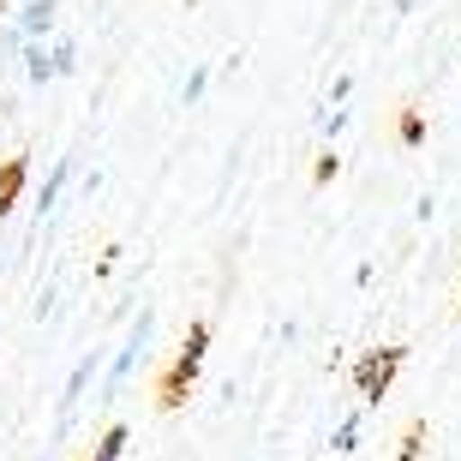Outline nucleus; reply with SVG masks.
I'll return each mask as SVG.
<instances>
[{"mask_svg":"<svg viewBox=\"0 0 461 461\" xmlns=\"http://www.w3.org/2000/svg\"><path fill=\"white\" fill-rule=\"evenodd\" d=\"M150 342H156V306H138V318L126 324V342L114 348V359H108V372H103V390H96V402H120V395H126V384H132V372L144 366Z\"/></svg>","mask_w":461,"mask_h":461,"instance_id":"1","label":"nucleus"},{"mask_svg":"<svg viewBox=\"0 0 461 461\" xmlns=\"http://www.w3.org/2000/svg\"><path fill=\"white\" fill-rule=\"evenodd\" d=\"M204 354H210V318H192L186 324V342H180V354H174L168 377H162V408H180L186 402V390L198 384V372H204Z\"/></svg>","mask_w":461,"mask_h":461,"instance_id":"2","label":"nucleus"},{"mask_svg":"<svg viewBox=\"0 0 461 461\" xmlns=\"http://www.w3.org/2000/svg\"><path fill=\"white\" fill-rule=\"evenodd\" d=\"M108 359H114L108 348H85V354L72 359L67 384H60V408H54V438H67V431H72V420H78V402H85V390L108 372Z\"/></svg>","mask_w":461,"mask_h":461,"instance_id":"3","label":"nucleus"},{"mask_svg":"<svg viewBox=\"0 0 461 461\" xmlns=\"http://www.w3.org/2000/svg\"><path fill=\"white\" fill-rule=\"evenodd\" d=\"M402 359H408V348H372V354L354 359V395H359V408H377V402L390 395Z\"/></svg>","mask_w":461,"mask_h":461,"instance_id":"4","label":"nucleus"},{"mask_svg":"<svg viewBox=\"0 0 461 461\" xmlns=\"http://www.w3.org/2000/svg\"><path fill=\"white\" fill-rule=\"evenodd\" d=\"M72 180H78V156H60V162L49 168V180H42V192H36V204H31V210H36V228H42L54 210H60V198H67Z\"/></svg>","mask_w":461,"mask_h":461,"instance_id":"5","label":"nucleus"},{"mask_svg":"<svg viewBox=\"0 0 461 461\" xmlns=\"http://www.w3.org/2000/svg\"><path fill=\"white\" fill-rule=\"evenodd\" d=\"M13 24L31 36V42H54V24H60V0H18Z\"/></svg>","mask_w":461,"mask_h":461,"instance_id":"6","label":"nucleus"},{"mask_svg":"<svg viewBox=\"0 0 461 461\" xmlns=\"http://www.w3.org/2000/svg\"><path fill=\"white\" fill-rule=\"evenodd\" d=\"M24 186H31V156L0 162V216H13V204L24 198Z\"/></svg>","mask_w":461,"mask_h":461,"instance_id":"7","label":"nucleus"},{"mask_svg":"<svg viewBox=\"0 0 461 461\" xmlns=\"http://www.w3.org/2000/svg\"><path fill=\"white\" fill-rule=\"evenodd\" d=\"M24 78H31V85H54V78H60L54 42H31V49H24Z\"/></svg>","mask_w":461,"mask_h":461,"instance_id":"8","label":"nucleus"},{"mask_svg":"<svg viewBox=\"0 0 461 461\" xmlns=\"http://www.w3.org/2000/svg\"><path fill=\"white\" fill-rule=\"evenodd\" d=\"M359 431H366V408L342 413V420H336V431H330V456H354V449H359Z\"/></svg>","mask_w":461,"mask_h":461,"instance_id":"9","label":"nucleus"},{"mask_svg":"<svg viewBox=\"0 0 461 461\" xmlns=\"http://www.w3.org/2000/svg\"><path fill=\"white\" fill-rule=\"evenodd\" d=\"M126 444H132V426H120V420H114V426L96 438V449H90L85 461H120V456H126Z\"/></svg>","mask_w":461,"mask_h":461,"instance_id":"10","label":"nucleus"},{"mask_svg":"<svg viewBox=\"0 0 461 461\" xmlns=\"http://www.w3.org/2000/svg\"><path fill=\"white\" fill-rule=\"evenodd\" d=\"M204 90H210V67H192V72H186V85H180V103L198 108V103H204Z\"/></svg>","mask_w":461,"mask_h":461,"instance_id":"11","label":"nucleus"},{"mask_svg":"<svg viewBox=\"0 0 461 461\" xmlns=\"http://www.w3.org/2000/svg\"><path fill=\"white\" fill-rule=\"evenodd\" d=\"M54 67H60V78L78 72V42H72V36H54Z\"/></svg>","mask_w":461,"mask_h":461,"instance_id":"12","label":"nucleus"},{"mask_svg":"<svg viewBox=\"0 0 461 461\" xmlns=\"http://www.w3.org/2000/svg\"><path fill=\"white\" fill-rule=\"evenodd\" d=\"M348 126V108H336V103H324V114H318V138H336Z\"/></svg>","mask_w":461,"mask_h":461,"instance_id":"13","label":"nucleus"},{"mask_svg":"<svg viewBox=\"0 0 461 461\" xmlns=\"http://www.w3.org/2000/svg\"><path fill=\"white\" fill-rule=\"evenodd\" d=\"M24 49H31V36L18 31V24H0V54H18L24 60Z\"/></svg>","mask_w":461,"mask_h":461,"instance_id":"14","label":"nucleus"},{"mask_svg":"<svg viewBox=\"0 0 461 461\" xmlns=\"http://www.w3.org/2000/svg\"><path fill=\"white\" fill-rule=\"evenodd\" d=\"M336 174H342V156H336V150H324V156H318V168H312V180H318V186H330Z\"/></svg>","mask_w":461,"mask_h":461,"instance_id":"15","label":"nucleus"},{"mask_svg":"<svg viewBox=\"0 0 461 461\" xmlns=\"http://www.w3.org/2000/svg\"><path fill=\"white\" fill-rule=\"evenodd\" d=\"M395 138H402V144H420V138H426V120L408 108V114H402V126H395Z\"/></svg>","mask_w":461,"mask_h":461,"instance_id":"16","label":"nucleus"},{"mask_svg":"<svg viewBox=\"0 0 461 461\" xmlns=\"http://www.w3.org/2000/svg\"><path fill=\"white\" fill-rule=\"evenodd\" d=\"M420 449H426V426H413L408 438H402V449H395V461H420Z\"/></svg>","mask_w":461,"mask_h":461,"instance_id":"17","label":"nucleus"},{"mask_svg":"<svg viewBox=\"0 0 461 461\" xmlns=\"http://www.w3.org/2000/svg\"><path fill=\"white\" fill-rule=\"evenodd\" d=\"M348 96H354V72H342V78H336V85H330V103H336V108H342Z\"/></svg>","mask_w":461,"mask_h":461,"instance_id":"18","label":"nucleus"},{"mask_svg":"<svg viewBox=\"0 0 461 461\" xmlns=\"http://www.w3.org/2000/svg\"><path fill=\"white\" fill-rule=\"evenodd\" d=\"M78 192H85V198H96V192H103V174H96V168L78 174Z\"/></svg>","mask_w":461,"mask_h":461,"instance_id":"19","label":"nucleus"},{"mask_svg":"<svg viewBox=\"0 0 461 461\" xmlns=\"http://www.w3.org/2000/svg\"><path fill=\"white\" fill-rule=\"evenodd\" d=\"M54 300H60V294H54V282H49V288L36 294V318H49V312H54Z\"/></svg>","mask_w":461,"mask_h":461,"instance_id":"20","label":"nucleus"},{"mask_svg":"<svg viewBox=\"0 0 461 461\" xmlns=\"http://www.w3.org/2000/svg\"><path fill=\"white\" fill-rule=\"evenodd\" d=\"M413 6H420V0H390V13H395V18H408Z\"/></svg>","mask_w":461,"mask_h":461,"instance_id":"21","label":"nucleus"}]
</instances>
